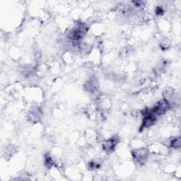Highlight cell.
<instances>
[{"mask_svg":"<svg viewBox=\"0 0 181 181\" xmlns=\"http://www.w3.org/2000/svg\"><path fill=\"white\" fill-rule=\"evenodd\" d=\"M163 9L160 7H157L156 9V14L157 15H162V14H163Z\"/></svg>","mask_w":181,"mask_h":181,"instance_id":"obj_6","label":"cell"},{"mask_svg":"<svg viewBox=\"0 0 181 181\" xmlns=\"http://www.w3.org/2000/svg\"><path fill=\"white\" fill-rule=\"evenodd\" d=\"M134 159L136 160L137 162L140 163H144L146 161L147 158V152L144 149H137L132 151Z\"/></svg>","mask_w":181,"mask_h":181,"instance_id":"obj_2","label":"cell"},{"mask_svg":"<svg viewBox=\"0 0 181 181\" xmlns=\"http://www.w3.org/2000/svg\"><path fill=\"white\" fill-rule=\"evenodd\" d=\"M169 108V102H168L167 100L163 99L160 100L159 102H158L157 104L155 105L151 110H149V113H150V114L155 115V116H159V115L164 114V113L168 110Z\"/></svg>","mask_w":181,"mask_h":181,"instance_id":"obj_1","label":"cell"},{"mask_svg":"<svg viewBox=\"0 0 181 181\" xmlns=\"http://www.w3.org/2000/svg\"><path fill=\"white\" fill-rule=\"evenodd\" d=\"M45 164L46 166H48V167H52V166H53L54 164V161H52V158L50 156H46V159H45Z\"/></svg>","mask_w":181,"mask_h":181,"instance_id":"obj_5","label":"cell"},{"mask_svg":"<svg viewBox=\"0 0 181 181\" xmlns=\"http://www.w3.org/2000/svg\"><path fill=\"white\" fill-rule=\"evenodd\" d=\"M170 146L174 148H180V138H176L174 139L173 140H172L171 143H170Z\"/></svg>","mask_w":181,"mask_h":181,"instance_id":"obj_4","label":"cell"},{"mask_svg":"<svg viewBox=\"0 0 181 181\" xmlns=\"http://www.w3.org/2000/svg\"><path fill=\"white\" fill-rule=\"evenodd\" d=\"M117 140L115 138H111L110 140H107L103 144V149L106 152H111L114 150L115 147L117 144Z\"/></svg>","mask_w":181,"mask_h":181,"instance_id":"obj_3","label":"cell"}]
</instances>
